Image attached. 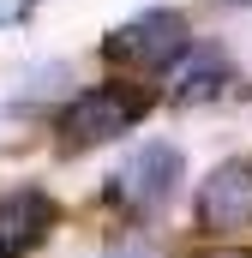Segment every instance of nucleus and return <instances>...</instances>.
I'll list each match as a JSON object with an SVG mask.
<instances>
[{"mask_svg": "<svg viewBox=\"0 0 252 258\" xmlns=\"http://www.w3.org/2000/svg\"><path fill=\"white\" fill-rule=\"evenodd\" d=\"M144 114H150V90L96 84V90H78L60 108V138H66V150H90V144H108V138L132 132Z\"/></svg>", "mask_w": 252, "mask_h": 258, "instance_id": "obj_1", "label": "nucleus"}, {"mask_svg": "<svg viewBox=\"0 0 252 258\" xmlns=\"http://www.w3.org/2000/svg\"><path fill=\"white\" fill-rule=\"evenodd\" d=\"M186 48H192V30H186V18L174 6H144L138 18L114 24L108 42H102V54L114 66H132V72H162V66L180 60Z\"/></svg>", "mask_w": 252, "mask_h": 258, "instance_id": "obj_2", "label": "nucleus"}, {"mask_svg": "<svg viewBox=\"0 0 252 258\" xmlns=\"http://www.w3.org/2000/svg\"><path fill=\"white\" fill-rule=\"evenodd\" d=\"M180 180H186V162L174 144H144L138 156H126V168L114 174V198H120L132 216H156L180 198Z\"/></svg>", "mask_w": 252, "mask_h": 258, "instance_id": "obj_3", "label": "nucleus"}, {"mask_svg": "<svg viewBox=\"0 0 252 258\" xmlns=\"http://www.w3.org/2000/svg\"><path fill=\"white\" fill-rule=\"evenodd\" d=\"M60 222V204L42 192V186H12L0 192V258H30L48 246Z\"/></svg>", "mask_w": 252, "mask_h": 258, "instance_id": "obj_4", "label": "nucleus"}, {"mask_svg": "<svg viewBox=\"0 0 252 258\" xmlns=\"http://www.w3.org/2000/svg\"><path fill=\"white\" fill-rule=\"evenodd\" d=\"M198 222L210 234H234L252 222V162H222L198 186Z\"/></svg>", "mask_w": 252, "mask_h": 258, "instance_id": "obj_5", "label": "nucleus"}, {"mask_svg": "<svg viewBox=\"0 0 252 258\" xmlns=\"http://www.w3.org/2000/svg\"><path fill=\"white\" fill-rule=\"evenodd\" d=\"M228 84H234L228 54H216V48H192V54H180V72H174V102H216Z\"/></svg>", "mask_w": 252, "mask_h": 258, "instance_id": "obj_6", "label": "nucleus"}, {"mask_svg": "<svg viewBox=\"0 0 252 258\" xmlns=\"http://www.w3.org/2000/svg\"><path fill=\"white\" fill-rule=\"evenodd\" d=\"M36 6H42V0H0V30H6V24H24Z\"/></svg>", "mask_w": 252, "mask_h": 258, "instance_id": "obj_7", "label": "nucleus"}, {"mask_svg": "<svg viewBox=\"0 0 252 258\" xmlns=\"http://www.w3.org/2000/svg\"><path fill=\"white\" fill-rule=\"evenodd\" d=\"M198 258H252V246H210V252H198Z\"/></svg>", "mask_w": 252, "mask_h": 258, "instance_id": "obj_8", "label": "nucleus"}, {"mask_svg": "<svg viewBox=\"0 0 252 258\" xmlns=\"http://www.w3.org/2000/svg\"><path fill=\"white\" fill-rule=\"evenodd\" d=\"M234 6H252V0H234Z\"/></svg>", "mask_w": 252, "mask_h": 258, "instance_id": "obj_9", "label": "nucleus"}]
</instances>
